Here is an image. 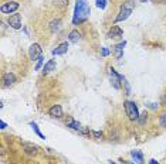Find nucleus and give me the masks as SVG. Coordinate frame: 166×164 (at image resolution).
<instances>
[{"label": "nucleus", "mask_w": 166, "mask_h": 164, "mask_svg": "<svg viewBox=\"0 0 166 164\" xmlns=\"http://www.w3.org/2000/svg\"><path fill=\"white\" fill-rule=\"evenodd\" d=\"M108 54H109V50L108 48H105V47H104V48L101 50V55H102V57H107Z\"/></svg>", "instance_id": "nucleus-27"}, {"label": "nucleus", "mask_w": 166, "mask_h": 164, "mask_svg": "<svg viewBox=\"0 0 166 164\" xmlns=\"http://www.w3.org/2000/svg\"><path fill=\"white\" fill-rule=\"evenodd\" d=\"M48 115L51 118H55V119H60L64 116V112H62L61 105H53V106L48 109Z\"/></svg>", "instance_id": "nucleus-8"}, {"label": "nucleus", "mask_w": 166, "mask_h": 164, "mask_svg": "<svg viewBox=\"0 0 166 164\" xmlns=\"http://www.w3.org/2000/svg\"><path fill=\"white\" fill-rule=\"evenodd\" d=\"M68 51V43H61L55 50H53V55H62Z\"/></svg>", "instance_id": "nucleus-14"}, {"label": "nucleus", "mask_w": 166, "mask_h": 164, "mask_svg": "<svg viewBox=\"0 0 166 164\" xmlns=\"http://www.w3.org/2000/svg\"><path fill=\"white\" fill-rule=\"evenodd\" d=\"M135 4H136V0H126V2L124 3V7L133 10V7H135Z\"/></svg>", "instance_id": "nucleus-20"}, {"label": "nucleus", "mask_w": 166, "mask_h": 164, "mask_svg": "<svg viewBox=\"0 0 166 164\" xmlns=\"http://www.w3.org/2000/svg\"><path fill=\"white\" fill-rule=\"evenodd\" d=\"M91 135L95 137V139H102V133L101 132H91Z\"/></svg>", "instance_id": "nucleus-26"}, {"label": "nucleus", "mask_w": 166, "mask_h": 164, "mask_svg": "<svg viewBox=\"0 0 166 164\" xmlns=\"http://www.w3.org/2000/svg\"><path fill=\"white\" fill-rule=\"evenodd\" d=\"M159 123H161V126H162V127H166V113H163V115L161 116Z\"/></svg>", "instance_id": "nucleus-25"}, {"label": "nucleus", "mask_w": 166, "mask_h": 164, "mask_svg": "<svg viewBox=\"0 0 166 164\" xmlns=\"http://www.w3.org/2000/svg\"><path fill=\"white\" fill-rule=\"evenodd\" d=\"M90 4L87 3V0H77L75 3V9H74V17H72V23L74 24H79L85 21L90 17Z\"/></svg>", "instance_id": "nucleus-1"}, {"label": "nucleus", "mask_w": 166, "mask_h": 164, "mask_svg": "<svg viewBox=\"0 0 166 164\" xmlns=\"http://www.w3.org/2000/svg\"><path fill=\"white\" fill-rule=\"evenodd\" d=\"M55 65H57L55 60H50V61H48V62L46 64V65H44V68H43V74H44V75L50 74L51 71H54V70H55Z\"/></svg>", "instance_id": "nucleus-15"}, {"label": "nucleus", "mask_w": 166, "mask_h": 164, "mask_svg": "<svg viewBox=\"0 0 166 164\" xmlns=\"http://www.w3.org/2000/svg\"><path fill=\"white\" fill-rule=\"evenodd\" d=\"M20 7V4L19 2L16 0H10V2H6V3L2 4V7H0V12L3 13V14H10V13H16Z\"/></svg>", "instance_id": "nucleus-4"}, {"label": "nucleus", "mask_w": 166, "mask_h": 164, "mask_svg": "<svg viewBox=\"0 0 166 164\" xmlns=\"http://www.w3.org/2000/svg\"><path fill=\"white\" fill-rule=\"evenodd\" d=\"M124 108H125V112H126V116L129 118V120L139 119V111H138V106L135 102L126 101V102H124Z\"/></svg>", "instance_id": "nucleus-2"}, {"label": "nucleus", "mask_w": 166, "mask_h": 164, "mask_svg": "<svg viewBox=\"0 0 166 164\" xmlns=\"http://www.w3.org/2000/svg\"><path fill=\"white\" fill-rule=\"evenodd\" d=\"M65 125H67V127H70V129H72V130H77L79 135H91L90 129H84V127L81 126V123L77 122V120L72 119V118H68Z\"/></svg>", "instance_id": "nucleus-3"}, {"label": "nucleus", "mask_w": 166, "mask_h": 164, "mask_svg": "<svg viewBox=\"0 0 166 164\" xmlns=\"http://www.w3.org/2000/svg\"><path fill=\"white\" fill-rule=\"evenodd\" d=\"M43 62H44V58L40 57V58H38V61H37V64H36V71H38L40 68H41V67H43Z\"/></svg>", "instance_id": "nucleus-24"}, {"label": "nucleus", "mask_w": 166, "mask_h": 164, "mask_svg": "<svg viewBox=\"0 0 166 164\" xmlns=\"http://www.w3.org/2000/svg\"><path fill=\"white\" fill-rule=\"evenodd\" d=\"M68 2L70 0H54V3L57 4L58 7H65V6H68Z\"/></svg>", "instance_id": "nucleus-22"}, {"label": "nucleus", "mask_w": 166, "mask_h": 164, "mask_svg": "<svg viewBox=\"0 0 166 164\" xmlns=\"http://www.w3.org/2000/svg\"><path fill=\"white\" fill-rule=\"evenodd\" d=\"M131 156L133 157V160L136 161V163H139V164L143 163V156H142V153L139 152V150H132V152H131Z\"/></svg>", "instance_id": "nucleus-17"}, {"label": "nucleus", "mask_w": 166, "mask_h": 164, "mask_svg": "<svg viewBox=\"0 0 166 164\" xmlns=\"http://www.w3.org/2000/svg\"><path fill=\"white\" fill-rule=\"evenodd\" d=\"M60 26H61V20H60V19H57V20H53L50 23V30L53 31V33H55V31H58Z\"/></svg>", "instance_id": "nucleus-18"}, {"label": "nucleus", "mask_w": 166, "mask_h": 164, "mask_svg": "<svg viewBox=\"0 0 166 164\" xmlns=\"http://www.w3.org/2000/svg\"><path fill=\"white\" fill-rule=\"evenodd\" d=\"M30 127H33V130L36 132V135H37L38 137H40V139H46V136H44V135H43V133H41V132H40V129H38V127H37V125H36V123H34V122H31V123H30Z\"/></svg>", "instance_id": "nucleus-19"}, {"label": "nucleus", "mask_w": 166, "mask_h": 164, "mask_svg": "<svg viewBox=\"0 0 166 164\" xmlns=\"http://www.w3.org/2000/svg\"><path fill=\"white\" fill-rule=\"evenodd\" d=\"M41 45L38 44V43H34V44H31V47H30L29 50V58L31 60V61H36V60H38V58L41 57Z\"/></svg>", "instance_id": "nucleus-5"}, {"label": "nucleus", "mask_w": 166, "mask_h": 164, "mask_svg": "<svg viewBox=\"0 0 166 164\" xmlns=\"http://www.w3.org/2000/svg\"><path fill=\"white\" fill-rule=\"evenodd\" d=\"M145 119H146V113H143V115H142V118H141V119H139V123H141V125H142V123L145 122Z\"/></svg>", "instance_id": "nucleus-28"}, {"label": "nucleus", "mask_w": 166, "mask_h": 164, "mask_svg": "<svg viewBox=\"0 0 166 164\" xmlns=\"http://www.w3.org/2000/svg\"><path fill=\"white\" fill-rule=\"evenodd\" d=\"M16 82V75L13 72H7V74L3 75V85L4 86H10Z\"/></svg>", "instance_id": "nucleus-13"}, {"label": "nucleus", "mask_w": 166, "mask_h": 164, "mask_svg": "<svg viewBox=\"0 0 166 164\" xmlns=\"http://www.w3.org/2000/svg\"><path fill=\"white\" fill-rule=\"evenodd\" d=\"M9 24L14 30L21 29V16L20 14H13V16H10L9 17Z\"/></svg>", "instance_id": "nucleus-9"}, {"label": "nucleus", "mask_w": 166, "mask_h": 164, "mask_svg": "<svg viewBox=\"0 0 166 164\" xmlns=\"http://www.w3.org/2000/svg\"><path fill=\"white\" fill-rule=\"evenodd\" d=\"M131 13H132V10L131 9H126V7H121V10H119V13H118V16H116V19H115V23H119V21H124V20H126L129 16H131Z\"/></svg>", "instance_id": "nucleus-10"}, {"label": "nucleus", "mask_w": 166, "mask_h": 164, "mask_svg": "<svg viewBox=\"0 0 166 164\" xmlns=\"http://www.w3.org/2000/svg\"><path fill=\"white\" fill-rule=\"evenodd\" d=\"M122 36H124V31H122L121 27H118V26H112L111 30H109L108 34H107L108 38H121Z\"/></svg>", "instance_id": "nucleus-11"}, {"label": "nucleus", "mask_w": 166, "mask_h": 164, "mask_svg": "<svg viewBox=\"0 0 166 164\" xmlns=\"http://www.w3.org/2000/svg\"><path fill=\"white\" fill-rule=\"evenodd\" d=\"M79 38H81V34H79L78 30H72V31L68 34V40H70V43H78Z\"/></svg>", "instance_id": "nucleus-16"}, {"label": "nucleus", "mask_w": 166, "mask_h": 164, "mask_svg": "<svg viewBox=\"0 0 166 164\" xmlns=\"http://www.w3.org/2000/svg\"><path fill=\"white\" fill-rule=\"evenodd\" d=\"M149 164H159V163H158L156 160H150V161H149Z\"/></svg>", "instance_id": "nucleus-30"}, {"label": "nucleus", "mask_w": 166, "mask_h": 164, "mask_svg": "<svg viewBox=\"0 0 166 164\" xmlns=\"http://www.w3.org/2000/svg\"><path fill=\"white\" fill-rule=\"evenodd\" d=\"M21 146L24 149V152L30 156H36L38 152V146L37 144H33V143H29V142H21Z\"/></svg>", "instance_id": "nucleus-7"}, {"label": "nucleus", "mask_w": 166, "mask_h": 164, "mask_svg": "<svg viewBox=\"0 0 166 164\" xmlns=\"http://www.w3.org/2000/svg\"><path fill=\"white\" fill-rule=\"evenodd\" d=\"M126 45V41H122V43H119V44H116L114 48H112V51L115 53V57L116 60H121L122 58V54H124V47Z\"/></svg>", "instance_id": "nucleus-12"}, {"label": "nucleus", "mask_w": 166, "mask_h": 164, "mask_svg": "<svg viewBox=\"0 0 166 164\" xmlns=\"http://www.w3.org/2000/svg\"><path fill=\"white\" fill-rule=\"evenodd\" d=\"M95 2H97V7L104 10L105 6H107V0H95Z\"/></svg>", "instance_id": "nucleus-23"}, {"label": "nucleus", "mask_w": 166, "mask_h": 164, "mask_svg": "<svg viewBox=\"0 0 166 164\" xmlns=\"http://www.w3.org/2000/svg\"><path fill=\"white\" fill-rule=\"evenodd\" d=\"M122 84H124V86H125V92H126V95H131V86H129L128 81L125 79V77H122Z\"/></svg>", "instance_id": "nucleus-21"}, {"label": "nucleus", "mask_w": 166, "mask_h": 164, "mask_svg": "<svg viewBox=\"0 0 166 164\" xmlns=\"http://www.w3.org/2000/svg\"><path fill=\"white\" fill-rule=\"evenodd\" d=\"M109 77H111V84L115 89L121 88V82H122V77L116 74V71L114 68H109Z\"/></svg>", "instance_id": "nucleus-6"}, {"label": "nucleus", "mask_w": 166, "mask_h": 164, "mask_svg": "<svg viewBox=\"0 0 166 164\" xmlns=\"http://www.w3.org/2000/svg\"><path fill=\"white\" fill-rule=\"evenodd\" d=\"M6 126H7V125H6V123L2 120V122H0V129H6Z\"/></svg>", "instance_id": "nucleus-29"}, {"label": "nucleus", "mask_w": 166, "mask_h": 164, "mask_svg": "<svg viewBox=\"0 0 166 164\" xmlns=\"http://www.w3.org/2000/svg\"><path fill=\"white\" fill-rule=\"evenodd\" d=\"M141 3H146V2H149V0H139Z\"/></svg>", "instance_id": "nucleus-31"}, {"label": "nucleus", "mask_w": 166, "mask_h": 164, "mask_svg": "<svg viewBox=\"0 0 166 164\" xmlns=\"http://www.w3.org/2000/svg\"><path fill=\"white\" fill-rule=\"evenodd\" d=\"M163 103H165V106H166V96L163 98Z\"/></svg>", "instance_id": "nucleus-32"}]
</instances>
